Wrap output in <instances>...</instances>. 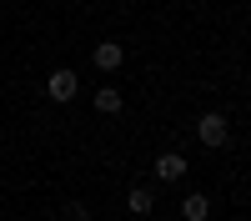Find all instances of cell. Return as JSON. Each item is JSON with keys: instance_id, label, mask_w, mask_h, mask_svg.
<instances>
[{"instance_id": "obj_1", "label": "cell", "mask_w": 251, "mask_h": 221, "mask_svg": "<svg viewBox=\"0 0 251 221\" xmlns=\"http://www.w3.org/2000/svg\"><path fill=\"white\" fill-rule=\"evenodd\" d=\"M196 136L206 141V146H226V121H221L216 111H211V116H201V121H196Z\"/></svg>"}, {"instance_id": "obj_2", "label": "cell", "mask_w": 251, "mask_h": 221, "mask_svg": "<svg viewBox=\"0 0 251 221\" xmlns=\"http://www.w3.org/2000/svg\"><path fill=\"white\" fill-rule=\"evenodd\" d=\"M46 96H50V100H60V106H66V100L75 96V71H55V75L46 80Z\"/></svg>"}, {"instance_id": "obj_3", "label": "cell", "mask_w": 251, "mask_h": 221, "mask_svg": "<svg viewBox=\"0 0 251 221\" xmlns=\"http://www.w3.org/2000/svg\"><path fill=\"white\" fill-rule=\"evenodd\" d=\"M156 176H161V181H181V176H186V156H176V151L156 156Z\"/></svg>"}, {"instance_id": "obj_4", "label": "cell", "mask_w": 251, "mask_h": 221, "mask_svg": "<svg viewBox=\"0 0 251 221\" xmlns=\"http://www.w3.org/2000/svg\"><path fill=\"white\" fill-rule=\"evenodd\" d=\"M121 55H126V50L116 46V40H100V46L91 50V60H96L100 71H116V66H121Z\"/></svg>"}, {"instance_id": "obj_5", "label": "cell", "mask_w": 251, "mask_h": 221, "mask_svg": "<svg viewBox=\"0 0 251 221\" xmlns=\"http://www.w3.org/2000/svg\"><path fill=\"white\" fill-rule=\"evenodd\" d=\"M181 211H186V221H206V216H211V201H206V196H186Z\"/></svg>"}, {"instance_id": "obj_6", "label": "cell", "mask_w": 251, "mask_h": 221, "mask_svg": "<svg viewBox=\"0 0 251 221\" xmlns=\"http://www.w3.org/2000/svg\"><path fill=\"white\" fill-rule=\"evenodd\" d=\"M126 206H131V211H141V216H146V211L156 206V196L146 191V186H131V196H126Z\"/></svg>"}, {"instance_id": "obj_7", "label": "cell", "mask_w": 251, "mask_h": 221, "mask_svg": "<svg viewBox=\"0 0 251 221\" xmlns=\"http://www.w3.org/2000/svg\"><path fill=\"white\" fill-rule=\"evenodd\" d=\"M96 111H100V116H116V111H121V91H111V86L96 91Z\"/></svg>"}, {"instance_id": "obj_8", "label": "cell", "mask_w": 251, "mask_h": 221, "mask_svg": "<svg viewBox=\"0 0 251 221\" xmlns=\"http://www.w3.org/2000/svg\"><path fill=\"white\" fill-rule=\"evenodd\" d=\"M71 221H91V216H86V211H80V206H75V211H71Z\"/></svg>"}]
</instances>
